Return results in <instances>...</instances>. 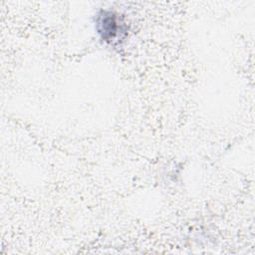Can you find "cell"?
<instances>
[{"mask_svg":"<svg viewBox=\"0 0 255 255\" xmlns=\"http://www.w3.org/2000/svg\"><path fill=\"white\" fill-rule=\"evenodd\" d=\"M96 25L99 34L106 41H112L119 34V21L117 15L112 12L102 11L98 15Z\"/></svg>","mask_w":255,"mask_h":255,"instance_id":"obj_1","label":"cell"}]
</instances>
